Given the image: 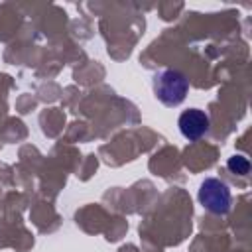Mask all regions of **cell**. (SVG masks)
Here are the masks:
<instances>
[{
  "label": "cell",
  "mask_w": 252,
  "mask_h": 252,
  "mask_svg": "<svg viewBox=\"0 0 252 252\" xmlns=\"http://www.w3.org/2000/svg\"><path fill=\"white\" fill-rule=\"evenodd\" d=\"M189 83L183 73L175 69H163L154 77V93L165 106H177L185 100Z\"/></svg>",
  "instance_id": "obj_1"
},
{
  "label": "cell",
  "mask_w": 252,
  "mask_h": 252,
  "mask_svg": "<svg viewBox=\"0 0 252 252\" xmlns=\"http://www.w3.org/2000/svg\"><path fill=\"white\" fill-rule=\"evenodd\" d=\"M199 201L209 213L226 215L230 211L232 195L224 181H220L217 177H207L199 187Z\"/></svg>",
  "instance_id": "obj_2"
},
{
  "label": "cell",
  "mask_w": 252,
  "mask_h": 252,
  "mask_svg": "<svg viewBox=\"0 0 252 252\" xmlns=\"http://www.w3.org/2000/svg\"><path fill=\"white\" fill-rule=\"evenodd\" d=\"M177 124H179L181 134L189 142H195L201 136H205V132L209 130V116L199 108H189V110L181 112Z\"/></svg>",
  "instance_id": "obj_3"
},
{
  "label": "cell",
  "mask_w": 252,
  "mask_h": 252,
  "mask_svg": "<svg viewBox=\"0 0 252 252\" xmlns=\"http://www.w3.org/2000/svg\"><path fill=\"white\" fill-rule=\"evenodd\" d=\"M226 167L232 171V173H238V175H246L248 169H250V163L244 156H232L228 161H226Z\"/></svg>",
  "instance_id": "obj_4"
}]
</instances>
